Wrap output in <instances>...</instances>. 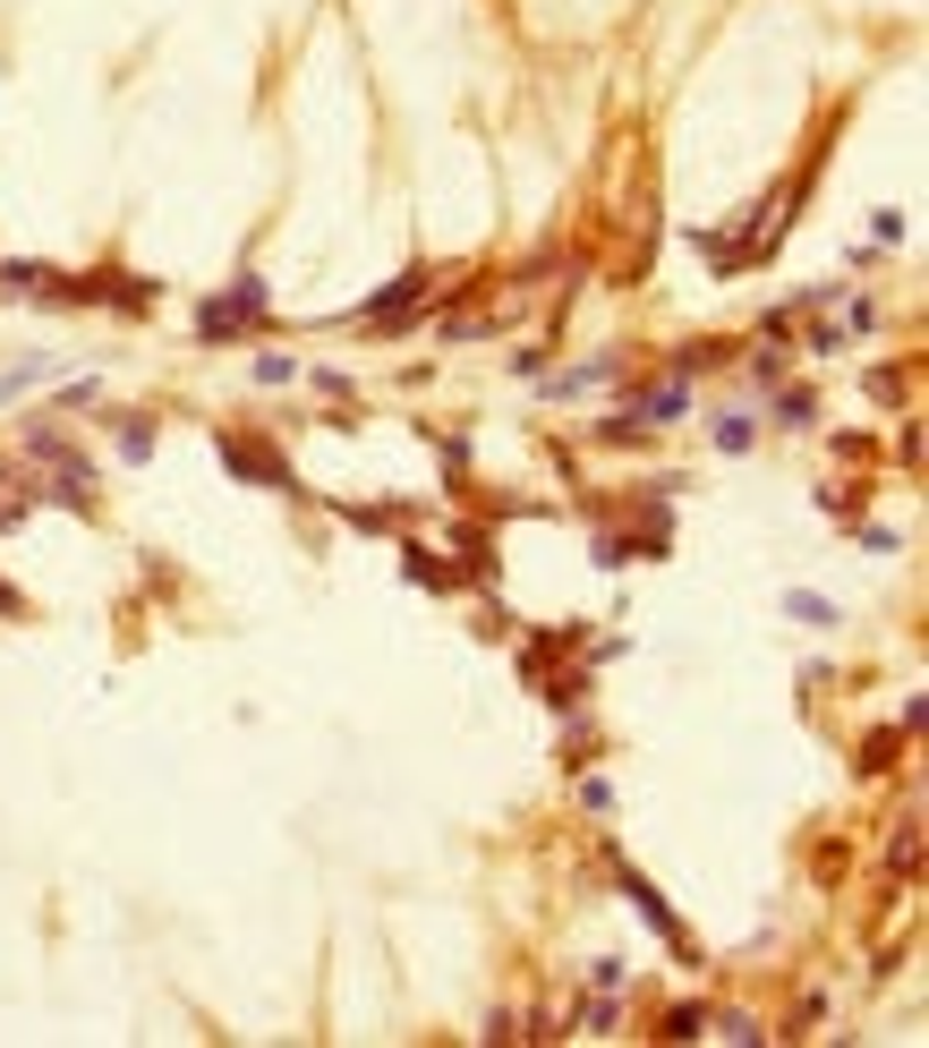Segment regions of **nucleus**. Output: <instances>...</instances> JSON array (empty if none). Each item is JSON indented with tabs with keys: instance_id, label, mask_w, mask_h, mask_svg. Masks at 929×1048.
I'll use <instances>...</instances> for the list:
<instances>
[{
	"instance_id": "nucleus-6",
	"label": "nucleus",
	"mask_w": 929,
	"mask_h": 1048,
	"mask_svg": "<svg viewBox=\"0 0 929 1048\" xmlns=\"http://www.w3.org/2000/svg\"><path fill=\"white\" fill-rule=\"evenodd\" d=\"M401 563H410V580H426V588H452V580H461V572H444L435 554H418V545H410V554H401Z\"/></svg>"
},
{
	"instance_id": "nucleus-1",
	"label": "nucleus",
	"mask_w": 929,
	"mask_h": 1048,
	"mask_svg": "<svg viewBox=\"0 0 929 1048\" xmlns=\"http://www.w3.org/2000/svg\"><path fill=\"white\" fill-rule=\"evenodd\" d=\"M257 316H264V282H257V273H239L230 299H205V307H196V333H205V342H239Z\"/></svg>"
},
{
	"instance_id": "nucleus-9",
	"label": "nucleus",
	"mask_w": 929,
	"mask_h": 1048,
	"mask_svg": "<svg viewBox=\"0 0 929 1048\" xmlns=\"http://www.w3.org/2000/svg\"><path fill=\"white\" fill-rule=\"evenodd\" d=\"M657 1031H666V1040H682V1031H707V1015H700V1006H673V1015L657 1023Z\"/></svg>"
},
{
	"instance_id": "nucleus-5",
	"label": "nucleus",
	"mask_w": 929,
	"mask_h": 1048,
	"mask_svg": "<svg viewBox=\"0 0 929 1048\" xmlns=\"http://www.w3.org/2000/svg\"><path fill=\"white\" fill-rule=\"evenodd\" d=\"M120 452L145 461V452H154V418H120Z\"/></svg>"
},
{
	"instance_id": "nucleus-4",
	"label": "nucleus",
	"mask_w": 929,
	"mask_h": 1048,
	"mask_svg": "<svg viewBox=\"0 0 929 1048\" xmlns=\"http://www.w3.org/2000/svg\"><path fill=\"white\" fill-rule=\"evenodd\" d=\"M43 376H52V358H26V367H9V376H0V410H9V401H18L26 383H43Z\"/></svg>"
},
{
	"instance_id": "nucleus-3",
	"label": "nucleus",
	"mask_w": 929,
	"mask_h": 1048,
	"mask_svg": "<svg viewBox=\"0 0 929 1048\" xmlns=\"http://www.w3.org/2000/svg\"><path fill=\"white\" fill-rule=\"evenodd\" d=\"M230 469H239V477H264V486H290V469H282V461H273V452H264V444H239V435H230Z\"/></svg>"
},
{
	"instance_id": "nucleus-10",
	"label": "nucleus",
	"mask_w": 929,
	"mask_h": 1048,
	"mask_svg": "<svg viewBox=\"0 0 929 1048\" xmlns=\"http://www.w3.org/2000/svg\"><path fill=\"white\" fill-rule=\"evenodd\" d=\"M776 418H785V426H810L819 410H810V392H785V401H776Z\"/></svg>"
},
{
	"instance_id": "nucleus-2",
	"label": "nucleus",
	"mask_w": 929,
	"mask_h": 1048,
	"mask_svg": "<svg viewBox=\"0 0 929 1048\" xmlns=\"http://www.w3.org/2000/svg\"><path fill=\"white\" fill-rule=\"evenodd\" d=\"M426 290H435V282H426V273H401V282H392L385 299L367 307V333H392V324L410 316V307H426Z\"/></svg>"
},
{
	"instance_id": "nucleus-8",
	"label": "nucleus",
	"mask_w": 929,
	"mask_h": 1048,
	"mask_svg": "<svg viewBox=\"0 0 929 1048\" xmlns=\"http://www.w3.org/2000/svg\"><path fill=\"white\" fill-rule=\"evenodd\" d=\"M290 376H299V358H282V349H264V358H257V383H290Z\"/></svg>"
},
{
	"instance_id": "nucleus-7",
	"label": "nucleus",
	"mask_w": 929,
	"mask_h": 1048,
	"mask_svg": "<svg viewBox=\"0 0 929 1048\" xmlns=\"http://www.w3.org/2000/svg\"><path fill=\"white\" fill-rule=\"evenodd\" d=\"M716 444H725V452H750V418H742V410L716 418Z\"/></svg>"
}]
</instances>
